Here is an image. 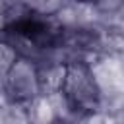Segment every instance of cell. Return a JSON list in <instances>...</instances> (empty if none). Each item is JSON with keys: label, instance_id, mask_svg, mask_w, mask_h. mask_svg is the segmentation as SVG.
Returning <instances> with one entry per match:
<instances>
[{"label": "cell", "instance_id": "cell-6", "mask_svg": "<svg viewBox=\"0 0 124 124\" xmlns=\"http://www.w3.org/2000/svg\"><path fill=\"white\" fill-rule=\"evenodd\" d=\"M101 124H124V108H114L103 114Z\"/></svg>", "mask_w": 124, "mask_h": 124}, {"label": "cell", "instance_id": "cell-1", "mask_svg": "<svg viewBox=\"0 0 124 124\" xmlns=\"http://www.w3.org/2000/svg\"><path fill=\"white\" fill-rule=\"evenodd\" d=\"M60 95L68 105V110L78 116H89L101 108V87L91 64L81 56L64 60V79Z\"/></svg>", "mask_w": 124, "mask_h": 124}, {"label": "cell", "instance_id": "cell-3", "mask_svg": "<svg viewBox=\"0 0 124 124\" xmlns=\"http://www.w3.org/2000/svg\"><path fill=\"white\" fill-rule=\"evenodd\" d=\"M64 2L66 0H12V4L21 6L27 12H31L35 16H43V17L56 16L64 8Z\"/></svg>", "mask_w": 124, "mask_h": 124}, {"label": "cell", "instance_id": "cell-8", "mask_svg": "<svg viewBox=\"0 0 124 124\" xmlns=\"http://www.w3.org/2000/svg\"><path fill=\"white\" fill-rule=\"evenodd\" d=\"M72 2H79L81 4V2H89V0H72Z\"/></svg>", "mask_w": 124, "mask_h": 124}, {"label": "cell", "instance_id": "cell-4", "mask_svg": "<svg viewBox=\"0 0 124 124\" xmlns=\"http://www.w3.org/2000/svg\"><path fill=\"white\" fill-rule=\"evenodd\" d=\"M17 58H19V54L14 48V45L6 37H0V81L6 78V74L10 72V68L14 66V62Z\"/></svg>", "mask_w": 124, "mask_h": 124}, {"label": "cell", "instance_id": "cell-2", "mask_svg": "<svg viewBox=\"0 0 124 124\" xmlns=\"http://www.w3.org/2000/svg\"><path fill=\"white\" fill-rule=\"evenodd\" d=\"M4 93L14 105H29L33 99H37L41 89V78H39V64L35 60L19 56L6 78L2 79Z\"/></svg>", "mask_w": 124, "mask_h": 124}, {"label": "cell", "instance_id": "cell-7", "mask_svg": "<svg viewBox=\"0 0 124 124\" xmlns=\"http://www.w3.org/2000/svg\"><path fill=\"white\" fill-rule=\"evenodd\" d=\"M118 16H120V17L124 19V6H122V10H120V14H118Z\"/></svg>", "mask_w": 124, "mask_h": 124}, {"label": "cell", "instance_id": "cell-5", "mask_svg": "<svg viewBox=\"0 0 124 124\" xmlns=\"http://www.w3.org/2000/svg\"><path fill=\"white\" fill-rule=\"evenodd\" d=\"M89 4L99 16H118L124 6V0H89Z\"/></svg>", "mask_w": 124, "mask_h": 124}]
</instances>
